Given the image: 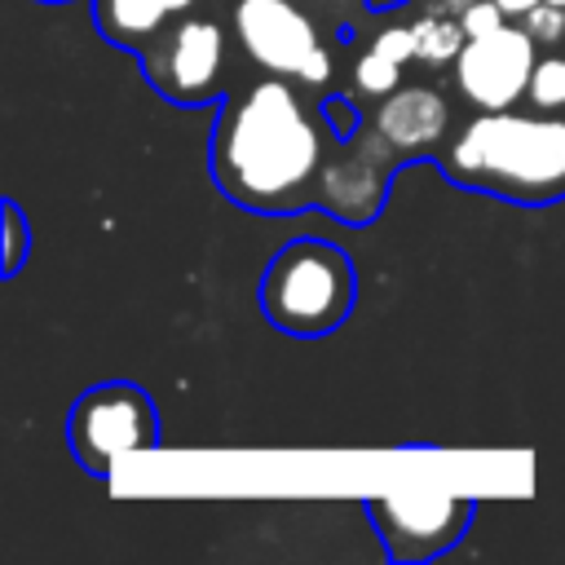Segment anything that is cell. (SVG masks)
Returning a JSON list of instances; mask_svg holds the SVG:
<instances>
[{"label":"cell","mask_w":565,"mask_h":565,"mask_svg":"<svg viewBox=\"0 0 565 565\" xmlns=\"http://www.w3.org/2000/svg\"><path fill=\"white\" fill-rule=\"evenodd\" d=\"M31 247V234H26V221L18 212V203H4V274H18L22 269V256Z\"/></svg>","instance_id":"obj_14"},{"label":"cell","mask_w":565,"mask_h":565,"mask_svg":"<svg viewBox=\"0 0 565 565\" xmlns=\"http://www.w3.org/2000/svg\"><path fill=\"white\" fill-rule=\"evenodd\" d=\"M494 4H499V9L508 13V18H525V13H530V9L539 4V0H494Z\"/></svg>","instance_id":"obj_19"},{"label":"cell","mask_w":565,"mask_h":565,"mask_svg":"<svg viewBox=\"0 0 565 565\" xmlns=\"http://www.w3.org/2000/svg\"><path fill=\"white\" fill-rule=\"evenodd\" d=\"M415 40H419V57L424 62H450L463 49V22L459 18H424L415 22Z\"/></svg>","instance_id":"obj_11"},{"label":"cell","mask_w":565,"mask_h":565,"mask_svg":"<svg viewBox=\"0 0 565 565\" xmlns=\"http://www.w3.org/2000/svg\"><path fill=\"white\" fill-rule=\"evenodd\" d=\"M327 75H331V53L318 49V53L300 66V79H305V84H327Z\"/></svg>","instance_id":"obj_18"},{"label":"cell","mask_w":565,"mask_h":565,"mask_svg":"<svg viewBox=\"0 0 565 565\" xmlns=\"http://www.w3.org/2000/svg\"><path fill=\"white\" fill-rule=\"evenodd\" d=\"M525 31L534 40H561L565 35V4H552V0H539L530 13H525Z\"/></svg>","instance_id":"obj_15"},{"label":"cell","mask_w":565,"mask_h":565,"mask_svg":"<svg viewBox=\"0 0 565 565\" xmlns=\"http://www.w3.org/2000/svg\"><path fill=\"white\" fill-rule=\"evenodd\" d=\"M66 437L75 459L106 477L137 450H150L159 441V419L150 397L137 384H97L88 388L66 419Z\"/></svg>","instance_id":"obj_4"},{"label":"cell","mask_w":565,"mask_h":565,"mask_svg":"<svg viewBox=\"0 0 565 565\" xmlns=\"http://www.w3.org/2000/svg\"><path fill=\"white\" fill-rule=\"evenodd\" d=\"M441 4H446V9H455V13H463V9L472 4V0H441Z\"/></svg>","instance_id":"obj_20"},{"label":"cell","mask_w":565,"mask_h":565,"mask_svg":"<svg viewBox=\"0 0 565 565\" xmlns=\"http://www.w3.org/2000/svg\"><path fill=\"white\" fill-rule=\"evenodd\" d=\"M146 75L150 84L181 102V106H199L221 88L225 75V35L212 18H190L181 13L177 22H168L150 44H146Z\"/></svg>","instance_id":"obj_5"},{"label":"cell","mask_w":565,"mask_h":565,"mask_svg":"<svg viewBox=\"0 0 565 565\" xmlns=\"http://www.w3.org/2000/svg\"><path fill=\"white\" fill-rule=\"evenodd\" d=\"M552 4H565V0H552Z\"/></svg>","instance_id":"obj_21"},{"label":"cell","mask_w":565,"mask_h":565,"mask_svg":"<svg viewBox=\"0 0 565 565\" xmlns=\"http://www.w3.org/2000/svg\"><path fill=\"white\" fill-rule=\"evenodd\" d=\"M234 35L243 53L274 75H300V66L322 49L313 22L291 0H238Z\"/></svg>","instance_id":"obj_8"},{"label":"cell","mask_w":565,"mask_h":565,"mask_svg":"<svg viewBox=\"0 0 565 565\" xmlns=\"http://www.w3.org/2000/svg\"><path fill=\"white\" fill-rule=\"evenodd\" d=\"M525 97L539 110H565V57L561 53L534 62V75H530V93Z\"/></svg>","instance_id":"obj_12"},{"label":"cell","mask_w":565,"mask_h":565,"mask_svg":"<svg viewBox=\"0 0 565 565\" xmlns=\"http://www.w3.org/2000/svg\"><path fill=\"white\" fill-rule=\"evenodd\" d=\"M353 282V260L335 243L296 238L269 260L260 278V305L265 318L291 335H327L344 322Z\"/></svg>","instance_id":"obj_3"},{"label":"cell","mask_w":565,"mask_h":565,"mask_svg":"<svg viewBox=\"0 0 565 565\" xmlns=\"http://www.w3.org/2000/svg\"><path fill=\"white\" fill-rule=\"evenodd\" d=\"M318 163V128L282 75L256 79L221 110L212 172L234 203L252 212H291L305 203Z\"/></svg>","instance_id":"obj_1"},{"label":"cell","mask_w":565,"mask_h":565,"mask_svg":"<svg viewBox=\"0 0 565 565\" xmlns=\"http://www.w3.org/2000/svg\"><path fill=\"white\" fill-rule=\"evenodd\" d=\"M194 4L199 0H97V22H102V35H110L115 44L141 49Z\"/></svg>","instance_id":"obj_10"},{"label":"cell","mask_w":565,"mask_h":565,"mask_svg":"<svg viewBox=\"0 0 565 565\" xmlns=\"http://www.w3.org/2000/svg\"><path fill=\"white\" fill-rule=\"evenodd\" d=\"M371 49H380V53H384V57H393V62L419 57L415 26H388V31H380V35H375V44H371Z\"/></svg>","instance_id":"obj_16"},{"label":"cell","mask_w":565,"mask_h":565,"mask_svg":"<svg viewBox=\"0 0 565 565\" xmlns=\"http://www.w3.org/2000/svg\"><path fill=\"white\" fill-rule=\"evenodd\" d=\"M455 181L508 199L547 203L565 194V110H481L450 150Z\"/></svg>","instance_id":"obj_2"},{"label":"cell","mask_w":565,"mask_h":565,"mask_svg":"<svg viewBox=\"0 0 565 565\" xmlns=\"http://www.w3.org/2000/svg\"><path fill=\"white\" fill-rule=\"evenodd\" d=\"M397 66H402V62L384 57L380 49H371V53H362V57H358L353 79H358V88H362V93H371V97H388V93L397 88V79H402V71H397Z\"/></svg>","instance_id":"obj_13"},{"label":"cell","mask_w":565,"mask_h":565,"mask_svg":"<svg viewBox=\"0 0 565 565\" xmlns=\"http://www.w3.org/2000/svg\"><path fill=\"white\" fill-rule=\"evenodd\" d=\"M371 516L397 561H419L437 556L468 530L472 503L441 490H384L371 499Z\"/></svg>","instance_id":"obj_7"},{"label":"cell","mask_w":565,"mask_h":565,"mask_svg":"<svg viewBox=\"0 0 565 565\" xmlns=\"http://www.w3.org/2000/svg\"><path fill=\"white\" fill-rule=\"evenodd\" d=\"M375 128L384 141H393L397 150H415V146H428L446 132V102L433 93V88H402L393 93L380 115H375Z\"/></svg>","instance_id":"obj_9"},{"label":"cell","mask_w":565,"mask_h":565,"mask_svg":"<svg viewBox=\"0 0 565 565\" xmlns=\"http://www.w3.org/2000/svg\"><path fill=\"white\" fill-rule=\"evenodd\" d=\"M503 9L494 4V0H472L463 13H459V22H463V35H486V31H499L503 26Z\"/></svg>","instance_id":"obj_17"},{"label":"cell","mask_w":565,"mask_h":565,"mask_svg":"<svg viewBox=\"0 0 565 565\" xmlns=\"http://www.w3.org/2000/svg\"><path fill=\"white\" fill-rule=\"evenodd\" d=\"M534 35L525 26H499L486 35H468L455 57V88L477 110H508L530 93L534 75Z\"/></svg>","instance_id":"obj_6"}]
</instances>
